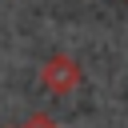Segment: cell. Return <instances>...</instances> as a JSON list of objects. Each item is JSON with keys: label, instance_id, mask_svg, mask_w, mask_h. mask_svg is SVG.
Segmentation results:
<instances>
[{"label": "cell", "instance_id": "cell-1", "mask_svg": "<svg viewBox=\"0 0 128 128\" xmlns=\"http://www.w3.org/2000/svg\"><path fill=\"white\" fill-rule=\"evenodd\" d=\"M40 84H44L52 96H68V92H76V88L84 84V68H80L76 56L52 52V56L40 64Z\"/></svg>", "mask_w": 128, "mask_h": 128}, {"label": "cell", "instance_id": "cell-2", "mask_svg": "<svg viewBox=\"0 0 128 128\" xmlns=\"http://www.w3.org/2000/svg\"><path fill=\"white\" fill-rule=\"evenodd\" d=\"M20 128H60V124H56L52 116H44V112H40V116H32V120H24Z\"/></svg>", "mask_w": 128, "mask_h": 128}]
</instances>
